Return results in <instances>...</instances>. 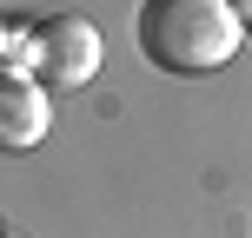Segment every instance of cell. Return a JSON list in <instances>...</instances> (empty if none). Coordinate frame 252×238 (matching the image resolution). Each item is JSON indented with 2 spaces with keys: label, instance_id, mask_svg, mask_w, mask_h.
<instances>
[{
  "label": "cell",
  "instance_id": "6da1fadb",
  "mask_svg": "<svg viewBox=\"0 0 252 238\" xmlns=\"http://www.w3.org/2000/svg\"><path fill=\"white\" fill-rule=\"evenodd\" d=\"M133 40L146 53V66L159 73H219L239 53V20H232L226 0H139Z\"/></svg>",
  "mask_w": 252,
  "mask_h": 238
},
{
  "label": "cell",
  "instance_id": "7a4b0ae2",
  "mask_svg": "<svg viewBox=\"0 0 252 238\" xmlns=\"http://www.w3.org/2000/svg\"><path fill=\"white\" fill-rule=\"evenodd\" d=\"M100 26L87 13H47V20L27 26V73L47 93H73L100 73Z\"/></svg>",
  "mask_w": 252,
  "mask_h": 238
},
{
  "label": "cell",
  "instance_id": "3957f363",
  "mask_svg": "<svg viewBox=\"0 0 252 238\" xmlns=\"http://www.w3.org/2000/svg\"><path fill=\"white\" fill-rule=\"evenodd\" d=\"M53 126V106H47V86L33 73H13L0 66V152H33Z\"/></svg>",
  "mask_w": 252,
  "mask_h": 238
},
{
  "label": "cell",
  "instance_id": "277c9868",
  "mask_svg": "<svg viewBox=\"0 0 252 238\" xmlns=\"http://www.w3.org/2000/svg\"><path fill=\"white\" fill-rule=\"evenodd\" d=\"M232 7V20H239V33H252V0H226Z\"/></svg>",
  "mask_w": 252,
  "mask_h": 238
},
{
  "label": "cell",
  "instance_id": "5b68a950",
  "mask_svg": "<svg viewBox=\"0 0 252 238\" xmlns=\"http://www.w3.org/2000/svg\"><path fill=\"white\" fill-rule=\"evenodd\" d=\"M0 238H20V232H7V225H0Z\"/></svg>",
  "mask_w": 252,
  "mask_h": 238
},
{
  "label": "cell",
  "instance_id": "8992f818",
  "mask_svg": "<svg viewBox=\"0 0 252 238\" xmlns=\"http://www.w3.org/2000/svg\"><path fill=\"white\" fill-rule=\"evenodd\" d=\"M0 33H7V20H0Z\"/></svg>",
  "mask_w": 252,
  "mask_h": 238
}]
</instances>
